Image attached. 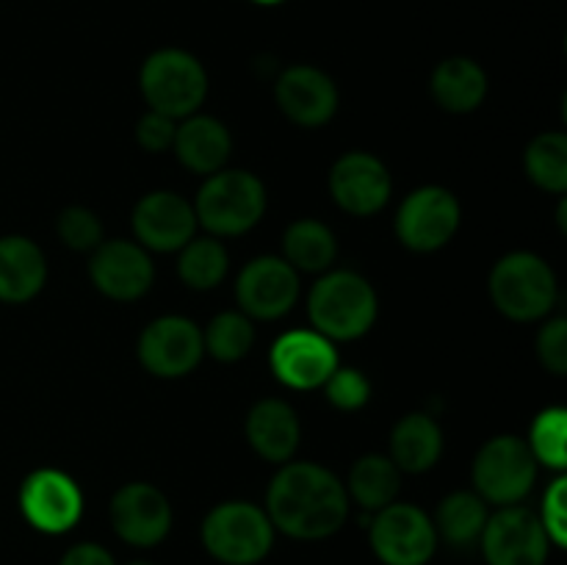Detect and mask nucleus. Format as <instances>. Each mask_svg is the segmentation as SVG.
Segmentation results:
<instances>
[{
	"label": "nucleus",
	"mask_w": 567,
	"mask_h": 565,
	"mask_svg": "<svg viewBox=\"0 0 567 565\" xmlns=\"http://www.w3.org/2000/svg\"><path fill=\"white\" fill-rule=\"evenodd\" d=\"M203 330L186 316H161L138 336V360L155 377H186L203 360Z\"/></svg>",
	"instance_id": "obj_11"
},
{
	"label": "nucleus",
	"mask_w": 567,
	"mask_h": 565,
	"mask_svg": "<svg viewBox=\"0 0 567 565\" xmlns=\"http://www.w3.org/2000/svg\"><path fill=\"white\" fill-rule=\"evenodd\" d=\"M493 305L515 321L543 319L557 302L554 269L535 253H509L491 271Z\"/></svg>",
	"instance_id": "obj_6"
},
{
	"label": "nucleus",
	"mask_w": 567,
	"mask_h": 565,
	"mask_svg": "<svg viewBox=\"0 0 567 565\" xmlns=\"http://www.w3.org/2000/svg\"><path fill=\"white\" fill-rule=\"evenodd\" d=\"M391 186V172L371 153L341 155L330 172L332 199L352 216H371L385 208Z\"/></svg>",
	"instance_id": "obj_17"
},
{
	"label": "nucleus",
	"mask_w": 567,
	"mask_h": 565,
	"mask_svg": "<svg viewBox=\"0 0 567 565\" xmlns=\"http://www.w3.org/2000/svg\"><path fill=\"white\" fill-rule=\"evenodd\" d=\"M252 319L247 314H238V310H225V314L214 316L203 332L205 352H210L221 363H236V360H241L252 349Z\"/></svg>",
	"instance_id": "obj_30"
},
{
	"label": "nucleus",
	"mask_w": 567,
	"mask_h": 565,
	"mask_svg": "<svg viewBox=\"0 0 567 565\" xmlns=\"http://www.w3.org/2000/svg\"><path fill=\"white\" fill-rule=\"evenodd\" d=\"M20 510L33 530L61 535L81 521L83 493L64 471L39 469L22 482Z\"/></svg>",
	"instance_id": "obj_12"
},
{
	"label": "nucleus",
	"mask_w": 567,
	"mask_h": 565,
	"mask_svg": "<svg viewBox=\"0 0 567 565\" xmlns=\"http://www.w3.org/2000/svg\"><path fill=\"white\" fill-rule=\"evenodd\" d=\"M111 524L116 535L131 546H155L172 530V504L150 482H131L111 499Z\"/></svg>",
	"instance_id": "obj_14"
},
{
	"label": "nucleus",
	"mask_w": 567,
	"mask_h": 565,
	"mask_svg": "<svg viewBox=\"0 0 567 565\" xmlns=\"http://www.w3.org/2000/svg\"><path fill=\"white\" fill-rule=\"evenodd\" d=\"M537 480V460L518 435H496L474 460V485L485 502L518 504Z\"/></svg>",
	"instance_id": "obj_7"
},
{
	"label": "nucleus",
	"mask_w": 567,
	"mask_h": 565,
	"mask_svg": "<svg viewBox=\"0 0 567 565\" xmlns=\"http://www.w3.org/2000/svg\"><path fill=\"white\" fill-rule=\"evenodd\" d=\"M55 227H59L61 242L70 249H78V253L97 249L103 244V225H100L92 210L81 208V205H70V208L61 210Z\"/></svg>",
	"instance_id": "obj_32"
},
{
	"label": "nucleus",
	"mask_w": 567,
	"mask_h": 565,
	"mask_svg": "<svg viewBox=\"0 0 567 565\" xmlns=\"http://www.w3.org/2000/svg\"><path fill=\"white\" fill-rule=\"evenodd\" d=\"M282 253L297 271H324L336 260L338 244L324 222L299 219L286 230Z\"/></svg>",
	"instance_id": "obj_26"
},
{
	"label": "nucleus",
	"mask_w": 567,
	"mask_h": 565,
	"mask_svg": "<svg viewBox=\"0 0 567 565\" xmlns=\"http://www.w3.org/2000/svg\"><path fill=\"white\" fill-rule=\"evenodd\" d=\"M266 515L282 535L324 541L347 524V487L316 463H282L266 493Z\"/></svg>",
	"instance_id": "obj_1"
},
{
	"label": "nucleus",
	"mask_w": 567,
	"mask_h": 565,
	"mask_svg": "<svg viewBox=\"0 0 567 565\" xmlns=\"http://www.w3.org/2000/svg\"><path fill=\"white\" fill-rule=\"evenodd\" d=\"M48 280L44 255L31 238H0V302L20 305L37 297Z\"/></svg>",
	"instance_id": "obj_21"
},
{
	"label": "nucleus",
	"mask_w": 567,
	"mask_h": 565,
	"mask_svg": "<svg viewBox=\"0 0 567 565\" xmlns=\"http://www.w3.org/2000/svg\"><path fill=\"white\" fill-rule=\"evenodd\" d=\"M432 524H435L437 535L452 546H471V543L480 541L487 524L485 499L471 491L452 493L441 502Z\"/></svg>",
	"instance_id": "obj_27"
},
{
	"label": "nucleus",
	"mask_w": 567,
	"mask_h": 565,
	"mask_svg": "<svg viewBox=\"0 0 567 565\" xmlns=\"http://www.w3.org/2000/svg\"><path fill=\"white\" fill-rule=\"evenodd\" d=\"M127 565H155V563H147V559H133V563H127Z\"/></svg>",
	"instance_id": "obj_39"
},
{
	"label": "nucleus",
	"mask_w": 567,
	"mask_h": 565,
	"mask_svg": "<svg viewBox=\"0 0 567 565\" xmlns=\"http://www.w3.org/2000/svg\"><path fill=\"white\" fill-rule=\"evenodd\" d=\"M89 277L105 297L116 299V302H133L150 291L155 269L150 255L138 244L114 238L94 249L92 260H89Z\"/></svg>",
	"instance_id": "obj_16"
},
{
	"label": "nucleus",
	"mask_w": 567,
	"mask_h": 565,
	"mask_svg": "<svg viewBox=\"0 0 567 565\" xmlns=\"http://www.w3.org/2000/svg\"><path fill=\"white\" fill-rule=\"evenodd\" d=\"M526 175L546 192L563 194L567 188V136L565 133H540L532 138L524 155Z\"/></svg>",
	"instance_id": "obj_28"
},
{
	"label": "nucleus",
	"mask_w": 567,
	"mask_h": 565,
	"mask_svg": "<svg viewBox=\"0 0 567 565\" xmlns=\"http://www.w3.org/2000/svg\"><path fill=\"white\" fill-rule=\"evenodd\" d=\"M324 393L338 410H360L371 397V382L365 380L363 371L338 366L324 382Z\"/></svg>",
	"instance_id": "obj_33"
},
{
	"label": "nucleus",
	"mask_w": 567,
	"mask_h": 565,
	"mask_svg": "<svg viewBox=\"0 0 567 565\" xmlns=\"http://www.w3.org/2000/svg\"><path fill=\"white\" fill-rule=\"evenodd\" d=\"M271 371L288 388H321L338 369V352L330 338L316 330H291L280 336L269 355Z\"/></svg>",
	"instance_id": "obj_15"
},
{
	"label": "nucleus",
	"mask_w": 567,
	"mask_h": 565,
	"mask_svg": "<svg viewBox=\"0 0 567 565\" xmlns=\"http://www.w3.org/2000/svg\"><path fill=\"white\" fill-rule=\"evenodd\" d=\"M266 210V188L252 172L219 170L203 183L194 203L197 222L214 236H241Z\"/></svg>",
	"instance_id": "obj_3"
},
{
	"label": "nucleus",
	"mask_w": 567,
	"mask_h": 565,
	"mask_svg": "<svg viewBox=\"0 0 567 565\" xmlns=\"http://www.w3.org/2000/svg\"><path fill=\"white\" fill-rule=\"evenodd\" d=\"M537 355L551 374H567V319H551L537 336Z\"/></svg>",
	"instance_id": "obj_34"
},
{
	"label": "nucleus",
	"mask_w": 567,
	"mask_h": 565,
	"mask_svg": "<svg viewBox=\"0 0 567 565\" xmlns=\"http://www.w3.org/2000/svg\"><path fill=\"white\" fill-rule=\"evenodd\" d=\"M197 214L186 197L175 192H153L138 199L133 210V230L136 238L150 249L172 253L183 249L194 238Z\"/></svg>",
	"instance_id": "obj_18"
},
{
	"label": "nucleus",
	"mask_w": 567,
	"mask_h": 565,
	"mask_svg": "<svg viewBox=\"0 0 567 565\" xmlns=\"http://www.w3.org/2000/svg\"><path fill=\"white\" fill-rule=\"evenodd\" d=\"M308 314L316 332L330 341H354L377 319V291L358 271H330L313 286Z\"/></svg>",
	"instance_id": "obj_2"
},
{
	"label": "nucleus",
	"mask_w": 567,
	"mask_h": 565,
	"mask_svg": "<svg viewBox=\"0 0 567 565\" xmlns=\"http://www.w3.org/2000/svg\"><path fill=\"white\" fill-rule=\"evenodd\" d=\"M227 266H230L227 264V253L216 238H192L183 247L181 260H177L181 280L188 288H197V291H208V288L219 286L227 275Z\"/></svg>",
	"instance_id": "obj_29"
},
{
	"label": "nucleus",
	"mask_w": 567,
	"mask_h": 565,
	"mask_svg": "<svg viewBox=\"0 0 567 565\" xmlns=\"http://www.w3.org/2000/svg\"><path fill=\"white\" fill-rule=\"evenodd\" d=\"M203 543L225 565H255L275 546V524L252 502H225L203 521Z\"/></svg>",
	"instance_id": "obj_4"
},
{
	"label": "nucleus",
	"mask_w": 567,
	"mask_h": 565,
	"mask_svg": "<svg viewBox=\"0 0 567 565\" xmlns=\"http://www.w3.org/2000/svg\"><path fill=\"white\" fill-rule=\"evenodd\" d=\"M175 131L177 125L172 116L150 111V114H144L142 120H138L136 138L138 144H142V150H147V153H164V150H169L172 142H175Z\"/></svg>",
	"instance_id": "obj_36"
},
{
	"label": "nucleus",
	"mask_w": 567,
	"mask_h": 565,
	"mask_svg": "<svg viewBox=\"0 0 567 565\" xmlns=\"http://www.w3.org/2000/svg\"><path fill=\"white\" fill-rule=\"evenodd\" d=\"M236 297L249 319H280L299 299V271L286 258L260 255L238 275Z\"/></svg>",
	"instance_id": "obj_13"
},
{
	"label": "nucleus",
	"mask_w": 567,
	"mask_h": 565,
	"mask_svg": "<svg viewBox=\"0 0 567 565\" xmlns=\"http://www.w3.org/2000/svg\"><path fill=\"white\" fill-rule=\"evenodd\" d=\"M567 410L546 408L532 424L529 449L537 463L563 471L567 465Z\"/></svg>",
	"instance_id": "obj_31"
},
{
	"label": "nucleus",
	"mask_w": 567,
	"mask_h": 565,
	"mask_svg": "<svg viewBox=\"0 0 567 565\" xmlns=\"http://www.w3.org/2000/svg\"><path fill=\"white\" fill-rule=\"evenodd\" d=\"M480 543L487 565H546L551 548L540 518L515 504L487 515Z\"/></svg>",
	"instance_id": "obj_10"
},
{
	"label": "nucleus",
	"mask_w": 567,
	"mask_h": 565,
	"mask_svg": "<svg viewBox=\"0 0 567 565\" xmlns=\"http://www.w3.org/2000/svg\"><path fill=\"white\" fill-rule=\"evenodd\" d=\"M59 565H116L111 557L109 548H103L100 543H75L64 552Z\"/></svg>",
	"instance_id": "obj_37"
},
{
	"label": "nucleus",
	"mask_w": 567,
	"mask_h": 565,
	"mask_svg": "<svg viewBox=\"0 0 567 565\" xmlns=\"http://www.w3.org/2000/svg\"><path fill=\"white\" fill-rule=\"evenodd\" d=\"M252 3H258V6H280V3H286V0H252Z\"/></svg>",
	"instance_id": "obj_38"
},
{
	"label": "nucleus",
	"mask_w": 567,
	"mask_h": 565,
	"mask_svg": "<svg viewBox=\"0 0 567 565\" xmlns=\"http://www.w3.org/2000/svg\"><path fill=\"white\" fill-rule=\"evenodd\" d=\"M565 493H567V480L559 476V480L551 482V487L546 491V499H543V530H546L548 541L554 546L563 548L567 543V507H565Z\"/></svg>",
	"instance_id": "obj_35"
},
{
	"label": "nucleus",
	"mask_w": 567,
	"mask_h": 565,
	"mask_svg": "<svg viewBox=\"0 0 567 565\" xmlns=\"http://www.w3.org/2000/svg\"><path fill=\"white\" fill-rule=\"evenodd\" d=\"M142 94L150 111L181 120L192 116L208 94V75L192 53L177 48L155 50L138 72Z\"/></svg>",
	"instance_id": "obj_5"
},
{
	"label": "nucleus",
	"mask_w": 567,
	"mask_h": 565,
	"mask_svg": "<svg viewBox=\"0 0 567 565\" xmlns=\"http://www.w3.org/2000/svg\"><path fill=\"white\" fill-rule=\"evenodd\" d=\"M371 548L385 565H426L437 548V532L430 515L415 504L377 510L369 526Z\"/></svg>",
	"instance_id": "obj_8"
},
{
	"label": "nucleus",
	"mask_w": 567,
	"mask_h": 565,
	"mask_svg": "<svg viewBox=\"0 0 567 565\" xmlns=\"http://www.w3.org/2000/svg\"><path fill=\"white\" fill-rule=\"evenodd\" d=\"M172 147H175L177 158L183 161L186 170L197 172V175H214L230 158L233 138L230 131L214 116L192 114L186 116L183 125H177Z\"/></svg>",
	"instance_id": "obj_22"
},
{
	"label": "nucleus",
	"mask_w": 567,
	"mask_h": 565,
	"mask_svg": "<svg viewBox=\"0 0 567 565\" xmlns=\"http://www.w3.org/2000/svg\"><path fill=\"white\" fill-rule=\"evenodd\" d=\"M443 432L426 413H408L391 432V460L399 471L421 474L441 460Z\"/></svg>",
	"instance_id": "obj_24"
},
{
	"label": "nucleus",
	"mask_w": 567,
	"mask_h": 565,
	"mask_svg": "<svg viewBox=\"0 0 567 565\" xmlns=\"http://www.w3.org/2000/svg\"><path fill=\"white\" fill-rule=\"evenodd\" d=\"M463 210L457 197L443 186H421L399 205L396 236L413 253H435L457 233Z\"/></svg>",
	"instance_id": "obj_9"
},
{
	"label": "nucleus",
	"mask_w": 567,
	"mask_h": 565,
	"mask_svg": "<svg viewBox=\"0 0 567 565\" xmlns=\"http://www.w3.org/2000/svg\"><path fill=\"white\" fill-rule=\"evenodd\" d=\"M277 105L291 122L302 127H319L338 111V89L327 72L316 66H288L275 86Z\"/></svg>",
	"instance_id": "obj_19"
},
{
	"label": "nucleus",
	"mask_w": 567,
	"mask_h": 565,
	"mask_svg": "<svg viewBox=\"0 0 567 565\" xmlns=\"http://www.w3.org/2000/svg\"><path fill=\"white\" fill-rule=\"evenodd\" d=\"M487 94V75L474 59L452 55L432 72V97L452 114H468L480 109Z\"/></svg>",
	"instance_id": "obj_23"
},
{
	"label": "nucleus",
	"mask_w": 567,
	"mask_h": 565,
	"mask_svg": "<svg viewBox=\"0 0 567 565\" xmlns=\"http://www.w3.org/2000/svg\"><path fill=\"white\" fill-rule=\"evenodd\" d=\"M247 438L260 458L282 465L297 454L302 427L291 404L282 399H264L249 410Z\"/></svg>",
	"instance_id": "obj_20"
},
{
	"label": "nucleus",
	"mask_w": 567,
	"mask_h": 565,
	"mask_svg": "<svg viewBox=\"0 0 567 565\" xmlns=\"http://www.w3.org/2000/svg\"><path fill=\"white\" fill-rule=\"evenodd\" d=\"M402 471L385 454H365L349 471V493L363 510H382L396 499Z\"/></svg>",
	"instance_id": "obj_25"
}]
</instances>
